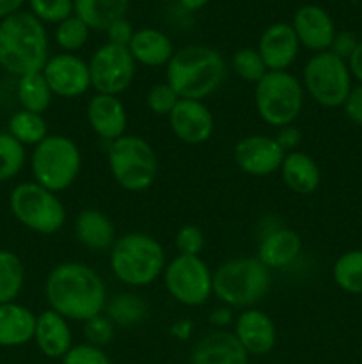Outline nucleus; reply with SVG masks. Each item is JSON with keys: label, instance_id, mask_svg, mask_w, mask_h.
<instances>
[{"label": "nucleus", "instance_id": "obj_1", "mask_svg": "<svg viewBox=\"0 0 362 364\" xmlns=\"http://www.w3.org/2000/svg\"><path fill=\"white\" fill-rule=\"evenodd\" d=\"M45 297L50 309L73 322H87L102 315L109 302L105 281L92 267L80 262L53 267L45 281Z\"/></svg>", "mask_w": 362, "mask_h": 364}, {"label": "nucleus", "instance_id": "obj_2", "mask_svg": "<svg viewBox=\"0 0 362 364\" xmlns=\"http://www.w3.org/2000/svg\"><path fill=\"white\" fill-rule=\"evenodd\" d=\"M48 34L27 11L0 20V68L14 77L43 71L48 63Z\"/></svg>", "mask_w": 362, "mask_h": 364}, {"label": "nucleus", "instance_id": "obj_3", "mask_svg": "<svg viewBox=\"0 0 362 364\" xmlns=\"http://www.w3.org/2000/svg\"><path fill=\"white\" fill-rule=\"evenodd\" d=\"M165 78L181 100L202 102L224 84L226 60L212 46L188 45L174 52L167 64Z\"/></svg>", "mask_w": 362, "mask_h": 364}, {"label": "nucleus", "instance_id": "obj_4", "mask_svg": "<svg viewBox=\"0 0 362 364\" xmlns=\"http://www.w3.org/2000/svg\"><path fill=\"white\" fill-rule=\"evenodd\" d=\"M109 263L117 281L131 288H144L162 276L167 256L155 237L133 231L114 242Z\"/></svg>", "mask_w": 362, "mask_h": 364}, {"label": "nucleus", "instance_id": "obj_5", "mask_svg": "<svg viewBox=\"0 0 362 364\" xmlns=\"http://www.w3.org/2000/svg\"><path fill=\"white\" fill-rule=\"evenodd\" d=\"M272 276L258 258H233L213 272V295L229 308L248 309L270 290Z\"/></svg>", "mask_w": 362, "mask_h": 364}, {"label": "nucleus", "instance_id": "obj_6", "mask_svg": "<svg viewBox=\"0 0 362 364\" xmlns=\"http://www.w3.org/2000/svg\"><path fill=\"white\" fill-rule=\"evenodd\" d=\"M35 183L52 192H62L77 181L82 171V153L77 142L66 135L53 134L43 139L31 156Z\"/></svg>", "mask_w": 362, "mask_h": 364}, {"label": "nucleus", "instance_id": "obj_7", "mask_svg": "<svg viewBox=\"0 0 362 364\" xmlns=\"http://www.w3.org/2000/svg\"><path fill=\"white\" fill-rule=\"evenodd\" d=\"M109 169L116 183L128 192L148 191L158 176V159L153 146L138 135H128L110 142Z\"/></svg>", "mask_w": 362, "mask_h": 364}, {"label": "nucleus", "instance_id": "obj_8", "mask_svg": "<svg viewBox=\"0 0 362 364\" xmlns=\"http://www.w3.org/2000/svg\"><path fill=\"white\" fill-rule=\"evenodd\" d=\"M304 96V85L290 71H266L256 84L254 105L266 124L283 128L298 119Z\"/></svg>", "mask_w": 362, "mask_h": 364}, {"label": "nucleus", "instance_id": "obj_9", "mask_svg": "<svg viewBox=\"0 0 362 364\" xmlns=\"http://www.w3.org/2000/svg\"><path fill=\"white\" fill-rule=\"evenodd\" d=\"M9 208L14 219L27 230L39 235H53L66 224L67 212L55 192L35 181L20 183L9 196Z\"/></svg>", "mask_w": 362, "mask_h": 364}, {"label": "nucleus", "instance_id": "obj_10", "mask_svg": "<svg viewBox=\"0 0 362 364\" xmlns=\"http://www.w3.org/2000/svg\"><path fill=\"white\" fill-rule=\"evenodd\" d=\"M304 91L318 105L327 109L343 107L351 91V73L346 60L334 55L330 50L312 55L302 73Z\"/></svg>", "mask_w": 362, "mask_h": 364}, {"label": "nucleus", "instance_id": "obj_11", "mask_svg": "<svg viewBox=\"0 0 362 364\" xmlns=\"http://www.w3.org/2000/svg\"><path fill=\"white\" fill-rule=\"evenodd\" d=\"M162 276L170 297L188 308L206 304L213 295V272L201 256H174Z\"/></svg>", "mask_w": 362, "mask_h": 364}, {"label": "nucleus", "instance_id": "obj_12", "mask_svg": "<svg viewBox=\"0 0 362 364\" xmlns=\"http://www.w3.org/2000/svg\"><path fill=\"white\" fill-rule=\"evenodd\" d=\"M133 55L128 46L105 43L92 53L89 60V73H91V87L98 95L119 96L126 91L135 78Z\"/></svg>", "mask_w": 362, "mask_h": 364}, {"label": "nucleus", "instance_id": "obj_13", "mask_svg": "<svg viewBox=\"0 0 362 364\" xmlns=\"http://www.w3.org/2000/svg\"><path fill=\"white\" fill-rule=\"evenodd\" d=\"M43 77L48 82L53 96L78 98L91 87L89 63L75 53H57L43 68Z\"/></svg>", "mask_w": 362, "mask_h": 364}, {"label": "nucleus", "instance_id": "obj_14", "mask_svg": "<svg viewBox=\"0 0 362 364\" xmlns=\"http://www.w3.org/2000/svg\"><path fill=\"white\" fill-rule=\"evenodd\" d=\"M233 156L241 173L251 176H270L280 169L286 153L275 137L258 134L238 141Z\"/></svg>", "mask_w": 362, "mask_h": 364}, {"label": "nucleus", "instance_id": "obj_15", "mask_svg": "<svg viewBox=\"0 0 362 364\" xmlns=\"http://www.w3.org/2000/svg\"><path fill=\"white\" fill-rule=\"evenodd\" d=\"M169 124L172 134L190 146L208 142L215 130L212 110L197 100H180L169 114Z\"/></svg>", "mask_w": 362, "mask_h": 364}, {"label": "nucleus", "instance_id": "obj_16", "mask_svg": "<svg viewBox=\"0 0 362 364\" xmlns=\"http://www.w3.org/2000/svg\"><path fill=\"white\" fill-rule=\"evenodd\" d=\"M298 48L300 43L293 25L284 21L266 27L258 45L259 55L268 71H287V68L297 60Z\"/></svg>", "mask_w": 362, "mask_h": 364}, {"label": "nucleus", "instance_id": "obj_17", "mask_svg": "<svg viewBox=\"0 0 362 364\" xmlns=\"http://www.w3.org/2000/svg\"><path fill=\"white\" fill-rule=\"evenodd\" d=\"M234 336L248 355H266L277 343V327L265 311L248 308L234 320Z\"/></svg>", "mask_w": 362, "mask_h": 364}, {"label": "nucleus", "instance_id": "obj_18", "mask_svg": "<svg viewBox=\"0 0 362 364\" xmlns=\"http://www.w3.org/2000/svg\"><path fill=\"white\" fill-rule=\"evenodd\" d=\"M293 31L298 43L312 52H327L336 38V27L330 14L319 6H302L295 13Z\"/></svg>", "mask_w": 362, "mask_h": 364}, {"label": "nucleus", "instance_id": "obj_19", "mask_svg": "<svg viewBox=\"0 0 362 364\" xmlns=\"http://www.w3.org/2000/svg\"><path fill=\"white\" fill-rule=\"evenodd\" d=\"M87 123L91 130L103 141L114 142L126 134L128 112L117 96L96 92L87 103Z\"/></svg>", "mask_w": 362, "mask_h": 364}, {"label": "nucleus", "instance_id": "obj_20", "mask_svg": "<svg viewBox=\"0 0 362 364\" xmlns=\"http://www.w3.org/2000/svg\"><path fill=\"white\" fill-rule=\"evenodd\" d=\"M190 364H248V354L234 333L215 331L195 343Z\"/></svg>", "mask_w": 362, "mask_h": 364}, {"label": "nucleus", "instance_id": "obj_21", "mask_svg": "<svg viewBox=\"0 0 362 364\" xmlns=\"http://www.w3.org/2000/svg\"><path fill=\"white\" fill-rule=\"evenodd\" d=\"M34 341L45 358L62 359L73 347L70 320L60 316L53 309L39 313L35 320Z\"/></svg>", "mask_w": 362, "mask_h": 364}, {"label": "nucleus", "instance_id": "obj_22", "mask_svg": "<svg viewBox=\"0 0 362 364\" xmlns=\"http://www.w3.org/2000/svg\"><path fill=\"white\" fill-rule=\"evenodd\" d=\"M302 251V238L291 228H275L261 238L256 258L266 269H284L298 258Z\"/></svg>", "mask_w": 362, "mask_h": 364}, {"label": "nucleus", "instance_id": "obj_23", "mask_svg": "<svg viewBox=\"0 0 362 364\" xmlns=\"http://www.w3.org/2000/svg\"><path fill=\"white\" fill-rule=\"evenodd\" d=\"M280 176L284 185L293 194L309 196L322 183V171L316 160L304 151L286 153L280 166Z\"/></svg>", "mask_w": 362, "mask_h": 364}, {"label": "nucleus", "instance_id": "obj_24", "mask_svg": "<svg viewBox=\"0 0 362 364\" xmlns=\"http://www.w3.org/2000/svg\"><path fill=\"white\" fill-rule=\"evenodd\" d=\"M38 315L18 302L0 304V347H21L34 340Z\"/></svg>", "mask_w": 362, "mask_h": 364}, {"label": "nucleus", "instance_id": "obj_25", "mask_svg": "<svg viewBox=\"0 0 362 364\" xmlns=\"http://www.w3.org/2000/svg\"><path fill=\"white\" fill-rule=\"evenodd\" d=\"M128 50L133 55L135 63L149 68L167 66L174 55L172 41L169 39V36L151 27L135 31Z\"/></svg>", "mask_w": 362, "mask_h": 364}, {"label": "nucleus", "instance_id": "obj_26", "mask_svg": "<svg viewBox=\"0 0 362 364\" xmlns=\"http://www.w3.org/2000/svg\"><path fill=\"white\" fill-rule=\"evenodd\" d=\"M73 230L78 244L91 249V251L112 249L114 242L117 240L112 220L96 208H87L78 213Z\"/></svg>", "mask_w": 362, "mask_h": 364}, {"label": "nucleus", "instance_id": "obj_27", "mask_svg": "<svg viewBox=\"0 0 362 364\" xmlns=\"http://www.w3.org/2000/svg\"><path fill=\"white\" fill-rule=\"evenodd\" d=\"M130 0H73L75 16L89 28L106 31L114 21L126 16Z\"/></svg>", "mask_w": 362, "mask_h": 364}, {"label": "nucleus", "instance_id": "obj_28", "mask_svg": "<svg viewBox=\"0 0 362 364\" xmlns=\"http://www.w3.org/2000/svg\"><path fill=\"white\" fill-rule=\"evenodd\" d=\"M16 96L21 109L28 110V112L41 114V116L43 112L50 109L53 100V92L46 78L43 77V71L28 73L18 78Z\"/></svg>", "mask_w": 362, "mask_h": 364}, {"label": "nucleus", "instance_id": "obj_29", "mask_svg": "<svg viewBox=\"0 0 362 364\" xmlns=\"http://www.w3.org/2000/svg\"><path fill=\"white\" fill-rule=\"evenodd\" d=\"M106 316L112 320L114 326L130 327L138 326L146 320L148 315V304L144 299L135 294H117L106 302Z\"/></svg>", "mask_w": 362, "mask_h": 364}, {"label": "nucleus", "instance_id": "obj_30", "mask_svg": "<svg viewBox=\"0 0 362 364\" xmlns=\"http://www.w3.org/2000/svg\"><path fill=\"white\" fill-rule=\"evenodd\" d=\"M332 279L337 288L351 295H362V249L346 251L332 267Z\"/></svg>", "mask_w": 362, "mask_h": 364}, {"label": "nucleus", "instance_id": "obj_31", "mask_svg": "<svg viewBox=\"0 0 362 364\" xmlns=\"http://www.w3.org/2000/svg\"><path fill=\"white\" fill-rule=\"evenodd\" d=\"M25 283V267L20 256L0 249V304L14 302Z\"/></svg>", "mask_w": 362, "mask_h": 364}, {"label": "nucleus", "instance_id": "obj_32", "mask_svg": "<svg viewBox=\"0 0 362 364\" xmlns=\"http://www.w3.org/2000/svg\"><path fill=\"white\" fill-rule=\"evenodd\" d=\"M9 134L23 146H38L45 137H48V124L41 114L16 110L9 117Z\"/></svg>", "mask_w": 362, "mask_h": 364}, {"label": "nucleus", "instance_id": "obj_33", "mask_svg": "<svg viewBox=\"0 0 362 364\" xmlns=\"http://www.w3.org/2000/svg\"><path fill=\"white\" fill-rule=\"evenodd\" d=\"M27 162V151L9 132L0 134V183L13 180Z\"/></svg>", "mask_w": 362, "mask_h": 364}, {"label": "nucleus", "instance_id": "obj_34", "mask_svg": "<svg viewBox=\"0 0 362 364\" xmlns=\"http://www.w3.org/2000/svg\"><path fill=\"white\" fill-rule=\"evenodd\" d=\"M91 28L78 16H70L55 28V41L66 53H75L87 43Z\"/></svg>", "mask_w": 362, "mask_h": 364}, {"label": "nucleus", "instance_id": "obj_35", "mask_svg": "<svg viewBox=\"0 0 362 364\" xmlns=\"http://www.w3.org/2000/svg\"><path fill=\"white\" fill-rule=\"evenodd\" d=\"M233 70L234 73L245 82L258 84L266 75V66L259 55L258 48H241L233 53Z\"/></svg>", "mask_w": 362, "mask_h": 364}, {"label": "nucleus", "instance_id": "obj_36", "mask_svg": "<svg viewBox=\"0 0 362 364\" xmlns=\"http://www.w3.org/2000/svg\"><path fill=\"white\" fill-rule=\"evenodd\" d=\"M31 13L43 23H57L75 14L73 0H28Z\"/></svg>", "mask_w": 362, "mask_h": 364}, {"label": "nucleus", "instance_id": "obj_37", "mask_svg": "<svg viewBox=\"0 0 362 364\" xmlns=\"http://www.w3.org/2000/svg\"><path fill=\"white\" fill-rule=\"evenodd\" d=\"M180 100L181 98L176 95V91L167 82H160V84L149 87L148 95H146V107L155 116L169 117V114L172 112Z\"/></svg>", "mask_w": 362, "mask_h": 364}, {"label": "nucleus", "instance_id": "obj_38", "mask_svg": "<svg viewBox=\"0 0 362 364\" xmlns=\"http://www.w3.org/2000/svg\"><path fill=\"white\" fill-rule=\"evenodd\" d=\"M204 233L201 231V228L195 224H185L176 233L174 244H176L177 255L199 256L204 249Z\"/></svg>", "mask_w": 362, "mask_h": 364}, {"label": "nucleus", "instance_id": "obj_39", "mask_svg": "<svg viewBox=\"0 0 362 364\" xmlns=\"http://www.w3.org/2000/svg\"><path fill=\"white\" fill-rule=\"evenodd\" d=\"M84 334L87 343L94 345V347L103 348L114 340V323L109 316L98 315L94 318L84 322Z\"/></svg>", "mask_w": 362, "mask_h": 364}, {"label": "nucleus", "instance_id": "obj_40", "mask_svg": "<svg viewBox=\"0 0 362 364\" xmlns=\"http://www.w3.org/2000/svg\"><path fill=\"white\" fill-rule=\"evenodd\" d=\"M62 364H112V361L103 348L91 343H80L71 347L62 358Z\"/></svg>", "mask_w": 362, "mask_h": 364}, {"label": "nucleus", "instance_id": "obj_41", "mask_svg": "<svg viewBox=\"0 0 362 364\" xmlns=\"http://www.w3.org/2000/svg\"><path fill=\"white\" fill-rule=\"evenodd\" d=\"M106 36H109V43L119 46H128L130 45L131 38H133L135 31L131 27L130 21L126 18H121V20L114 21L109 28H106Z\"/></svg>", "mask_w": 362, "mask_h": 364}, {"label": "nucleus", "instance_id": "obj_42", "mask_svg": "<svg viewBox=\"0 0 362 364\" xmlns=\"http://www.w3.org/2000/svg\"><path fill=\"white\" fill-rule=\"evenodd\" d=\"M358 41L351 32H336V38H334L332 46H330V52L334 55H337L339 59L348 60L351 57V53L357 48Z\"/></svg>", "mask_w": 362, "mask_h": 364}, {"label": "nucleus", "instance_id": "obj_43", "mask_svg": "<svg viewBox=\"0 0 362 364\" xmlns=\"http://www.w3.org/2000/svg\"><path fill=\"white\" fill-rule=\"evenodd\" d=\"M343 110L351 123L362 127V85L361 84H358L357 87H351L346 102L343 103Z\"/></svg>", "mask_w": 362, "mask_h": 364}, {"label": "nucleus", "instance_id": "obj_44", "mask_svg": "<svg viewBox=\"0 0 362 364\" xmlns=\"http://www.w3.org/2000/svg\"><path fill=\"white\" fill-rule=\"evenodd\" d=\"M275 141L279 142V146L284 149V153L297 151L298 146L302 144L300 128L295 127V124H287V127L279 128V132H277L275 135Z\"/></svg>", "mask_w": 362, "mask_h": 364}, {"label": "nucleus", "instance_id": "obj_45", "mask_svg": "<svg viewBox=\"0 0 362 364\" xmlns=\"http://www.w3.org/2000/svg\"><path fill=\"white\" fill-rule=\"evenodd\" d=\"M346 63H348V68H350L351 77L357 78L362 85V41H358L357 48H355V52L351 53V57L346 60Z\"/></svg>", "mask_w": 362, "mask_h": 364}, {"label": "nucleus", "instance_id": "obj_46", "mask_svg": "<svg viewBox=\"0 0 362 364\" xmlns=\"http://www.w3.org/2000/svg\"><path fill=\"white\" fill-rule=\"evenodd\" d=\"M23 4H25V0H0V20L20 13V9Z\"/></svg>", "mask_w": 362, "mask_h": 364}, {"label": "nucleus", "instance_id": "obj_47", "mask_svg": "<svg viewBox=\"0 0 362 364\" xmlns=\"http://www.w3.org/2000/svg\"><path fill=\"white\" fill-rule=\"evenodd\" d=\"M209 320H212L216 327H222V326H227V323L233 322V315H231L229 308L215 309V311H213V315L209 316Z\"/></svg>", "mask_w": 362, "mask_h": 364}, {"label": "nucleus", "instance_id": "obj_48", "mask_svg": "<svg viewBox=\"0 0 362 364\" xmlns=\"http://www.w3.org/2000/svg\"><path fill=\"white\" fill-rule=\"evenodd\" d=\"M180 2L185 9L197 11V9H202V7H204L209 0H180Z\"/></svg>", "mask_w": 362, "mask_h": 364}]
</instances>
